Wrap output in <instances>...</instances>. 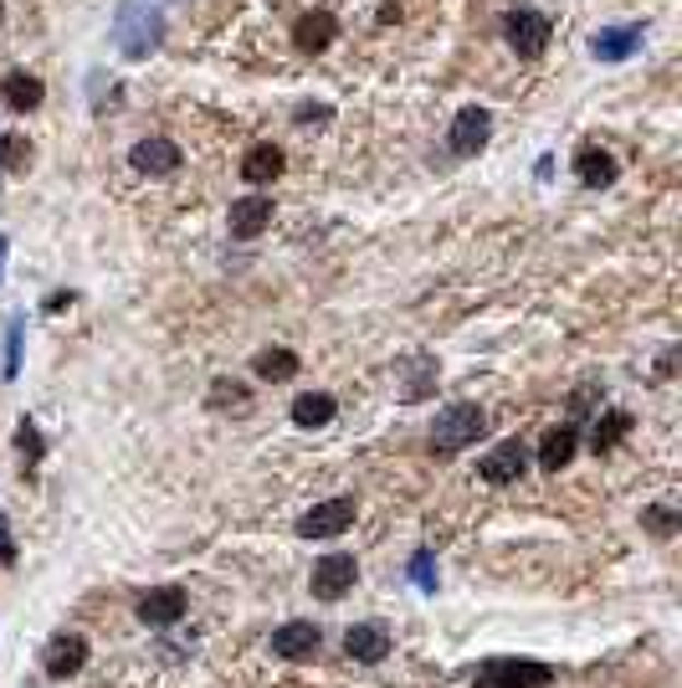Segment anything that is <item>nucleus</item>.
Returning <instances> with one entry per match:
<instances>
[{
	"instance_id": "0eeeda50",
	"label": "nucleus",
	"mask_w": 682,
	"mask_h": 688,
	"mask_svg": "<svg viewBox=\"0 0 682 688\" xmlns=\"http://www.w3.org/2000/svg\"><path fill=\"white\" fill-rule=\"evenodd\" d=\"M451 154H478L493 139V114L487 108H478V103H467V108H457V118H451Z\"/></svg>"
},
{
	"instance_id": "f8f14e48",
	"label": "nucleus",
	"mask_w": 682,
	"mask_h": 688,
	"mask_svg": "<svg viewBox=\"0 0 682 688\" xmlns=\"http://www.w3.org/2000/svg\"><path fill=\"white\" fill-rule=\"evenodd\" d=\"M642 36H647V26H600L596 36H590V51H596L600 62H626V57H636L642 51Z\"/></svg>"
},
{
	"instance_id": "bb28decb",
	"label": "nucleus",
	"mask_w": 682,
	"mask_h": 688,
	"mask_svg": "<svg viewBox=\"0 0 682 688\" xmlns=\"http://www.w3.org/2000/svg\"><path fill=\"white\" fill-rule=\"evenodd\" d=\"M0 165L5 170H26L32 165V144L21 135H0Z\"/></svg>"
},
{
	"instance_id": "7ed1b4c3",
	"label": "nucleus",
	"mask_w": 682,
	"mask_h": 688,
	"mask_svg": "<svg viewBox=\"0 0 682 688\" xmlns=\"http://www.w3.org/2000/svg\"><path fill=\"white\" fill-rule=\"evenodd\" d=\"M554 678L550 663H533V657H493L478 668L472 688H544Z\"/></svg>"
},
{
	"instance_id": "4be33fe9",
	"label": "nucleus",
	"mask_w": 682,
	"mask_h": 688,
	"mask_svg": "<svg viewBox=\"0 0 682 688\" xmlns=\"http://www.w3.org/2000/svg\"><path fill=\"white\" fill-rule=\"evenodd\" d=\"M333 411H339V401H333V396H324V390H303L298 401H293V427H303V432L329 427Z\"/></svg>"
},
{
	"instance_id": "c85d7f7f",
	"label": "nucleus",
	"mask_w": 682,
	"mask_h": 688,
	"mask_svg": "<svg viewBox=\"0 0 682 688\" xmlns=\"http://www.w3.org/2000/svg\"><path fill=\"white\" fill-rule=\"evenodd\" d=\"M21 375V319H11L5 329V381H16Z\"/></svg>"
},
{
	"instance_id": "6e6552de",
	"label": "nucleus",
	"mask_w": 682,
	"mask_h": 688,
	"mask_svg": "<svg viewBox=\"0 0 682 688\" xmlns=\"http://www.w3.org/2000/svg\"><path fill=\"white\" fill-rule=\"evenodd\" d=\"M226 226H232L236 242H251V236H262L267 226H272V196L251 190V196L232 201V211H226Z\"/></svg>"
},
{
	"instance_id": "20e7f679",
	"label": "nucleus",
	"mask_w": 682,
	"mask_h": 688,
	"mask_svg": "<svg viewBox=\"0 0 682 688\" xmlns=\"http://www.w3.org/2000/svg\"><path fill=\"white\" fill-rule=\"evenodd\" d=\"M550 32L554 26L544 11H508V16H503V42H508L518 57H544Z\"/></svg>"
},
{
	"instance_id": "393cba45",
	"label": "nucleus",
	"mask_w": 682,
	"mask_h": 688,
	"mask_svg": "<svg viewBox=\"0 0 682 688\" xmlns=\"http://www.w3.org/2000/svg\"><path fill=\"white\" fill-rule=\"evenodd\" d=\"M211 406H216V411H247L251 390H242L236 381H211Z\"/></svg>"
},
{
	"instance_id": "9b49d317",
	"label": "nucleus",
	"mask_w": 682,
	"mask_h": 688,
	"mask_svg": "<svg viewBox=\"0 0 682 688\" xmlns=\"http://www.w3.org/2000/svg\"><path fill=\"white\" fill-rule=\"evenodd\" d=\"M42 668L51 673V678H72V673L87 668V642L78 638V632H57V638L47 642V653H42Z\"/></svg>"
},
{
	"instance_id": "2f4dec72",
	"label": "nucleus",
	"mask_w": 682,
	"mask_h": 688,
	"mask_svg": "<svg viewBox=\"0 0 682 688\" xmlns=\"http://www.w3.org/2000/svg\"><path fill=\"white\" fill-rule=\"evenodd\" d=\"M293 118H298V124H329V108H324V103H303Z\"/></svg>"
},
{
	"instance_id": "ddd939ff",
	"label": "nucleus",
	"mask_w": 682,
	"mask_h": 688,
	"mask_svg": "<svg viewBox=\"0 0 682 688\" xmlns=\"http://www.w3.org/2000/svg\"><path fill=\"white\" fill-rule=\"evenodd\" d=\"M133 611H139V621H144V627H175V621L185 617V591H180V586L144 591Z\"/></svg>"
},
{
	"instance_id": "f257e3e1",
	"label": "nucleus",
	"mask_w": 682,
	"mask_h": 688,
	"mask_svg": "<svg viewBox=\"0 0 682 688\" xmlns=\"http://www.w3.org/2000/svg\"><path fill=\"white\" fill-rule=\"evenodd\" d=\"M114 47L118 57H129V62H144L154 51L165 47V16L144 5V0H124L114 16Z\"/></svg>"
},
{
	"instance_id": "a211bd4d",
	"label": "nucleus",
	"mask_w": 682,
	"mask_h": 688,
	"mask_svg": "<svg viewBox=\"0 0 682 688\" xmlns=\"http://www.w3.org/2000/svg\"><path fill=\"white\" fill-rule=\"evenodd\" d=\"M0 98H5V108H16V114H32V108H42L47 88H42V78H32V72H5V78H0Z\"/></svg>"
},
{
	"instance_id": "cd10ccee",
	"label": "nucleus",
	"mask_w": 682,
	"mask_h": 688,
	"mask_svg": "<svg viewBox=\"0 0 682 688\" xmlns=\"http://www.w3.org/2000/svg\"><path fill=\"white\" fill-rule=\"evenodd\" d=\"M642 524H647V529H651V535H678V509H667V504H651V509H642Z\"/></svg>"
},
{
	"instance_id": "aec40b11",
	"label": "nucleus",
	"mask_w": 682,
	"mask_h": 688,
	"mask_svg": "<svg viewBox=\"0 0 682 688\" xmlns=\"http://www.w3.org/2000/svg\"><path fill=\"white\" fill-rule=\"evenodd\" d=\"M333 36H339V21H333L329 11H308V16H298V26H293V47L324 51V47H333Z\"/></svg>"
},
{
	"instance_id": "4468645a",
	"label": "nucleus",
	"mask_w": 682,
	"mask_h": 688,
	"mask_svg": "<svg viewBox=\"0 0 682 688\" xmlns=\"http://www.w3.org/2000/svg\"><path fill=\"white\" fill-rule=\"evenodd\" d=\"M129 165L139 175H175L180 170V144L175 139H139L129 150Z\"/></svg>"
},
{
	"instance_id": "f03ea898",
	"label": "nucleus",
	"mask_w": 682,
	"mask_h": 688,
	"mask_svg": "<svg viewBox=\"0 0 682 688\" xmlns=\"http://www.w3.org/2000/svg\"><path fill=\"white\" fill-rule=\"evenodd\" d=\"M483 432H487L483 406L457 401V406H447V411L436 417V427H432V453H436V457H457L462 447H472V442H478Z\"/></svg>"
},
{
	"instance_id": "f3484780",
	"label": "nucleus",
	"mask_w": 682,
	"mask_h": 688,
	"mask_svg": "<svg viewBox=\"0 0 682 688\" xmlns=\"http://www.w3.org/2000/svg\"><path fill=\"white\" fill-rule=\"evenodd\" d=\"M575 447H580V427H569V421L550 427V432H544V442H539V468H550V473L569 468Z\"/></svg>"
},
{
	"instance_id": "c756f323",
	"label": "nucleus",
	"mask_w": 682,
	"mask_h": 688,
	"mask_svg": "<svg viewBox=\"0 0 682 688\" xmlns=\"http://www.w3.org/2000/svg\"><path fill=\"white\" fill-rule=\"evenodd\" d=\"M411 575H416L421 591H436V560H432V550H421L416 560H411Z\"/></svg>"
},
{
	"instance_id": "412c9836",
	"label": "nucleus",
	"mask_w": 682,
	"mask_h": 688,
	"mask_svg": "<svg viewBox=\"0 0 682 688\" xmlns=\"http://www.w3.org/2000/svg\"><path fill=\"white\" fill-rule=\"evenodd\" d=\"M575 175H580V185H590V190H605V185L616 180V160L600 150V144H580V150H575Z\"/></svg>"
},
{
	"instance_id": "2eb2a0df",
	"label": "nucleus",
	"mask_w": 682,
	"mask_h": 688,
	"mask_svg": "<svg viewBox=\"0 0 682 688\" xmlns=\"http://www.w3.org/2000/svg\"><path fill=\"white\" fill-rule=\"evenodd\" d=\"M318 642H324V632H318L314 621H283L272 632V653L287 657V663H303V657L318 653Z\"/></svg>"
},
{
	"instance_id": "473e14b6",
	"label": "nucleus",
	"mask_w": 682,
	"mask_h": 688,
	"mask_svg": "<svg viewBox=\"0 0 682 688\" xmlns=\"http://www.w3.org/2000/svg\"><path fill=\"white\" fill-rule=\"evenodd\" d=\"M0 272H5V236H0Z\"/></svg>"
},
{
	"instance_id": "5701e85b",
	"label": "nucleus",
	"mask_w": 682,
	"mask_h": 688,
	"mask_svg": "<svg viewBox=\"0 0 682 688\" xmlns=\"http://www.w3.org/2000/svg\"><path fill=\"white\" fill-rule=\"evenodd\" d=\"M251 370H257L262 381H293V375H298V354L272 345V350H262L257 360H251Z\"/></svg>"
},
{
	"instance_id": "72a5a7b5",
	"label": "nucleus",
	"mask_w": 682,
	"mask_h": 688,
	"mask_svg": "<svg viewBox=\"0 0 682 688\" xmlns=\"http://www.w3.org/2000/svg\"><path fill=\"white\" fill-rule=\"evenodd\" d=\"M0 21H5V5H0Z\"/></svg>"
},
{
	"instance_id": "dca6fc26",
	"label": "nucleus",
	"mask_w": 682,
	"mask_h": 688,
	"mask_svg": "<svg viewBox=\"0 0 682 688\" xmlns=\"http://www.w3.org/2000/svg\"><path fill=\"white\" fill-rule=\"evenodd\" d=\"M344 653L354 663H385L390 657V632H385L380 621H360V627L344 632Z\"/></svg>"
},
{
	"instance_id": "1a4fd4ad",
	"label": "nucleus",
	"mask_w": 682,
	"mask_h": 688,
	"mask_svg": "<svg viewBox=\"0 0 682 688\" xmlns=\"http://www.w3.org/2000/svg\"><path fill=\"white\" fill-rule=\"evenodd\" d=\"M436 390V354H405L396 365V396L400 401H426Z\"/></svg>"
},
{
	"instance_id": "a878e982",
	"label": "nucleus",
	"mask_w": 682,
	"mask_h": 688,
	"mask_svg": "<svg viewBox=\"0 0 682 688\" xmlns=\"http://www.w3.org/2000/svg\"><path fill=\"white\" fill-rule=\"evenodd\" d=\"M16 447H21V457H26V468H36V463L47 457V442H42V432H36V421H32V417H21Z\"/></svg>"
},
{
	"instance_id": "6ab92c4d",
	"label": "nucleus",
	"mask_w": 682,
	"mask_h": 688,
	"mask_svg": "<svg viewBox=\"0 0 682 688\" xmlns=\"http://www.w3.org/2000/svg\"><path fill=\"white\" fill-rule=\"evenodd\" d=\"M283 165H287V154L267 139V144H251L247 150V160H242V180L247 185H267V180H278L283 175Z\"/></svg>"
},
{
	"instance_id": "b1692460",
	"label": "nucleus",
	"mask_w": 682,
	"mask_h": 688,
	"mask_svg": "<svg viewBox=\"0 0 682 688\" xmlns=\"http://www.w3.org/2000/svg\"><path fill=\"white\" fill-rule=\"evenodd\" d=\"M626 432H632V417H626V411H600L596 432H590V447H596V453H611Z\"/></svg>"
},
{
	"instance_id": "39448f33",
	"label": "nucleus",
	"mask_w": 682,
	"mask_h": 688,
	"mask_svg": "<svg viewBox=\"0 0 682 688\" xmlns=\"http://www.w3.org/2000/svg\"><path fill=\"white\" fill-rule=\"evenodd\" d=\"M354 514H360V504H354L350 493H344V499H324V504H314L298 520V535L303 539H333V535H344V529H350Z\"/></svg>"
},
{
	"instance_id": "7c9ffc66",
	"label": "nucleus",
	"mask_w": 682,
	"mask_h": 688,
	"mask_svg": "<svg viewBox=\"0 0 682 688\" xmlns=\"http://www.w3.org/2000/svg\"><path fill=\"white\" fill-rule=\"evenodd\" d=\"M0 565H16V535H11L5 514H0Z\"/></svg>"
},
{
	"instance_id": "9d476101",
	"label": "nucleus",
	"mask_w": 682,
	"mask_h": 688,
	"mask_svg": "<svg viewBox=\"0 0 682 688\" xmlns=\"http://www.w3.org/2000/svg\"><path fill=\"white\" fill-rule=\"evenodd\" d=\"M524 468H529V453H524L518 436H508V442H498V447L478 463V478H483V483H514V478H524Z\"/></svg>"
},
{
	"instance_id": "423d86ee",
	"label": "nucleus",
	"mask_w": 682,
	"mask_h": 688,
	"mask_svg": "<svg viewBox=\"0 0 682 688\" xmlns=\"http://www.w3.org/2000/svg\"><path fill=\"white\" fill-rule=\"evenodd\" d=\"M354 575H360L354 555L350 550H329L314 565V596H318V602H339L344 591H354Z\"/></svg>"
}]
</instances>
